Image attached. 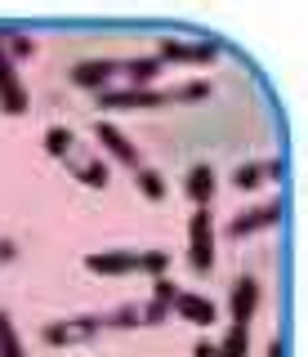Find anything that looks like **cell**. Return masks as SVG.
<instances>
[{
  "label": "cell",
  "mask_w": 308,
  "mask_h": 357,
  "mask_svg": "<svg viewBox=\"0 0 308 357\" xmlns=\"http://www.w3.org/2000/svg\"><path fill=\"white\" fill-rule=\"evenodd\" d=\"M286 178V161L282 156H263V161H241L233 174H228V183L237 188V192H255L263 183H282Z\"/></svg>",
  "instance_id": "obj_5"
},
{
  "label": "cell",
  "mask_w": 308,
  "mask_h": 357,
  "mask_svg": "<svg viewBox=\"0 0 308 357\" xmlns=\"http://www.w3.org/2000/svg\"><path fill=\"white\" fill-rule=\"evenodd\" d=\"M94 139H98V148L112 156L116 165H130V170H139V165H143V152L134 148V139H130L116 121H94Z\"/></svg>",
  "instance_id": "obj_6"
},
{
  "label": "cell",
  "mask_w": 308,
  "mask_h": 357,
  "mask_svg": "<svg viewBox=\"0 0 308 357\" xmlns=\"http://www.w3.org/2000/svg\"><path fill=\"white\" fill-rule=\"evenodd\" d=\"M68 170L81 178L85 188H107V174H112V170H107V161H103L98 152H90V156H76V152H72V156H68Z\"/></svg>",
  "instance_id": "obj_14"
},
{
  "label": "cell",
  "mask_w": 308,
  "mask_h": 357,
  "mask_svg": "<svg viewBox=\"0 0 308 357\" xmlns=\"http://www.w3.org/2000/svg\"><path fill=\"white\" fill-rule=\"evenodd\" d=\"M174 295H179V286L170 282V277H152V299H157V304H174Z\"/></svg>",
  "instance_id": "obj_24"
},
{
  "label": "cell",
  "mask_w": 308,
  "mask_h": 357,
  "mask_svg": "<svg viewBox=\"0 0 308 357\" xmlns=\"http://www.w3.org/2000/svg\"><path fill=\"white\" fill-rule=\"evenodd\" d=\"M215 349H219V357H250V326H228V335Z\"/></svg>",
  "instance_id": "obj_18"
},
{
  "label": "cell",
  "mask_w": 308,
  "mask_h": 357,
  "mask_svg": "<svg viewBox=\"0 0 308 357\" xmlns=\"http://www.w3.org/2000/svg\"><path fill=\"white\" fill-rule=\"evenodd\" d=\"M85 273H94V277H130V273H139V250H98V255H85Z\"/></svg>",
  "instance_id": "obj_11"
},
{
  "label": "cell",
  "mask_w": 308,
  "mask_h": 357,
  "mask_svg": "<svg viewBox=\"0 0 308 357\" xmlns=\"http://www.w3.org/2000/svg\"><path fill=\"white\" fill-rule=\"evenodd\" d=\"M98 331H103V317H98V312H81V317L49 321V326L40 331V340H45L49 349H76V344H90Z\"/></svg>",
  "instance_id": "obj_4"
},
{
  "label": "cell",
  "mask_w": 308,
  "mask_h": 357,
  "mask_svg": "<svg viewBox=\"0 0 308 357\" xmlns=\"http://www.w3.org/2000/svg\"><path fill=\"white\" fill-rule=\"evenodd\" d=\"M259 299H263L259 277H250V273L233 277V286H228V317H233V326H250V317L259 312Z\"/></svg>",
  "instance_id": "obj_7"
},
{
  "label": "cell",
  "mask_w": 308,
  "mask_h": 357,
  "mask_svg": "<svg viewBox=\"0 0 308 357\" xmlns=\"http://www.w3.org/2000/svg\"><path fill=\"white\" fill-rule=\"evenodd\" d=\"M139 273H148V277H170V255H166V250H143V255H139Z\"/></svg>",
  "instance_id": "obj_21"
},
{
  "label": "cell",
  "mask_w": 308,
  "mask_h": 357,
  "mask_svg": "<svg viewBox=\"0 0 308 357\" xmlns=\"http://www.w3.org/2000/svg\"><path fill=\"white\" fill-rule=\"evenodd\" d=\"M170 312H179V317L192 321V326H215L219 304H215V299H206L201 290H179V295H174V304H170Z\"/></svg>",
  "instance_id": "obj_12"
},
{
  "label": "cell",
  "mask_w": 308,
  "mask_h": 357,
  "mask_svg": "<svg viewBox=\"0 0 308 357\" xmlns=\"http://www.w3.org/2000/svg\"><path fill=\"white\" fill-rule=\"evenodd\" d=\"M192 357H219L215 340H197V344H192Z\"/></svg>",
  "instance_id": "obj_26"
},
{
  "label": "cell",
  "mask_w": 308,
  "mask_h": 357,
  "mask_svg": "<svg viewBox=\"0 0 308 357\" xmlns=\"http://www.w3.org/2000/svg\"><path fill=\"white\" fill-rule=\"evenodd\" d=\"M0 357H27L23 340H18V331H14V317H9L5 308H0Z\"/></svg>",
  "instance_id": "obj_19"
},
{
  "label": "cell",
  "mask_w": 308,
  "mask_h": 357,
  "mask_svg": "<svg viewBox=\"0 0 308 357\" xmlns=\"http://www.w3.org/2000/svg\"><path fill=\"white\" fill-rule=\"evenodd\" d=\"M112 326V331H134L139 326V304H121V308H112L103 317V331Z\"/></svg>",
  "instance_id": "obj_20"
},
{
  "label": "cell",
  "mask_w": 308,
  "mask_h": 357,
  "mask_svg": "<svg viewBox=\"0 0 308 357\" xmlns=\"http://www.w3.org/2000/svg\"><path fill=\"white\" fill-rule=\"evenodd\" d=\"M263 357H286V340H282V335H272V340L263 344Z\"/></svg>",
  "instance_id": "obj_25"
},
{
  "label": "cell",
  "mask_w": 308,
  "mask_h": 357,
  "mask_svg": "<svg viewBox=\"0 0 308 357\" xmlns=\"http://www.w3.org/2000/svg\"><path fill=\"white\" fill-rule=\"evenodd\" d=\"M121 72H125V81H130V85L148 89V85H157V76L166 72V67H161L157 54H139V59H121Z\"/></svg>",
  "instance_id": "obj_15"
},
{
  "label": "cell",
  "mask_w": 308,
  "mask_h": 357,
  "mask_svg": "<svg viewBox=\"0 0 308 357\" xmlns=\"http://www.w3.org/2000/svg\"><path fill=\"white\" fill-rule=\"evenodd\" d=\"M27 107H31V94H27L23 76H18V67L0 54V112H5V116H23Z\"/></svg>",
  "instance_id": "obj_9"
},
{
  "label": "cell",
  "mask_w": 308,
  "mask_h": 357,
  "mask_svg": "<svg viewBox=\"0 0 308 357\" xmlns=\"http://www.w3.org/2000/svg\"><path fill=\"white\" fill-rule=\"evenodd\" d=\"M72 148H76V130L72 126H49L45 130V152L54 156V161H68Z\"/></svg>",
  "instance_id": "obj_17"
},
{
  "label": "cell",
  "mask_w": 308,
  "mask_h": 357,
  "mask_svg": "<svg viewBox=\"0 0 308 357\" xmlns=\"http://www.w3.org/2000/svg\"><path fill=\"white\" fill-rule=\"evenodd\" d=\"M14 255H18V241H14V237H0V264L14 259Z\"/></svg>",
  "instance_id": "obj_27"
},
{
  "label": "cell",
  "mask_w": 308,
  "mask_h": 357,
  "mask_svg": "<svg viewBox=\"0 0 308 357\" xmlns=\"http://www.w3.org/2000/svg\"><path fill=\"white\" fill-rule=\"evenodd\" d=\"M134 188H139V192L148 197V201H166V197H170L166 174H161V170H152V165H139V170H134Z\"/></svg>",
  "instance_id": "obj_16"
},
{
  "label": "cell",
  "mask_w": 308,
  "mask_h": 357,
  "mask_svg": "<svg viewBox=\"0 0 308 357\" xmlns=\"http://www.w3.org/2000/svg\"><path fill=\"white\" fill-rule=\"evenodd\" d=\"M282 215H286V201L282 197L263 201V206H250V210H237V215L224 223V237L246 241V237H255V232H263V228H277Z\"/></svg>",
  "instance_id": "obj_3"
},
{
  "label": "cell",
  "mask_w": 308,
  "mask_h": 357,
  "mask_svg": "<svg viewBox=\"0 0 308 357\" xmlns=\"http://www.w3.org/2000/svg\"><path fill=\"white\" fill-rule=\"evenodd\" d=\"M188 268L197 277H206L215 268V215H210V206L188 215Z\"/></svg>",
  "instance_id": "obj_2"
},
{
  "label": "cell",
  "mask_w": 308,
  "mask_h": 357,
  "mask_svg": "<svg viewBox=\"0 0 308 357\" xmlns=\"http://www.w3.org/2000/svg\"><path fill=\"white\" fill-rule=\"evenodd\" d=\"M215 192H219V174H215V165H210V161H197V165H188V174H183V197L192 201V210L210 206Z\"/></svg>",
  "instance_id": "obj_10"
},
{
  "label": "cell",
  "mask_w": 308,
  "mask_h": 357,
  "mask_svg": "<svg viewBox=\"0 0 308 357\" xmlns=\"http://www.w3.org/2000/svg\"><path fill=\"white\" fill-rule=\"evenodd\" d=\"M166 103H174V98H170V89H161V85H148V89H139V85L98 89V107L103 112H157Z\"/></svg>",
  "instance_id": "obj_1"
},
{
  "label": "cell",
  "mask_w": 308,
  "mask_h": 357,
  "mask_svg": "<svg viewBox=\"0 0 308 357\" xmlns=\"http://www.w3.org/2000/svg\"><path fill=\"white\" fill-rule=\"evenodd\" d=\"M121 72V59H81L72 67V85H81V89H107V81Z\"/></svg>",
  "instance_id": "obj_13"
},
{
  "label": "cell",
  "mask_w": 308,
  "mask_h": 357,
  "mask_svg": "<svg viewBox=\"0 0 308 357\" xmlns=\"http://www.w3.org/2000/svg\"><path fill=\"white\" fill-rule=\"evenodd\" d=\"M170 98H174V103H197V98H210V81H206V76H197V81L170 89Z\"/></svg>",
  "instance_id": "obj_22"
},
{
  "label": "cell",
  "mask_w": 308,
  "mask_h": 357,
  "mask_svg": "<svg viewBox=\"0 0 308 357\" xmlns=\"http://www.w3.org/2000/svg\"><path fill=\"white\" fill-rule=\"evenodd\" d=\"M157 59H161V67L166 63H197V67H206V63H215L219 59V45L215 40H157Z\"/></svg>",
  "instance_id": "obj_8"
},
{
  "label": "cell",
  "mask_w": 308,
  "mask_h": 357,
  "mask_svg": "<svg viewBox=\"0 0 308 357\" xmlns=\"http://www.w3.org/2000/svg\"><path fill=\"white\" fill-rule=\"evenodd\" d=\"M166 317H170V308H166V304H157V299L139 304V326H161Z\"/></svg>",
  "instance_id": "obj_23"
}]
</instances>
